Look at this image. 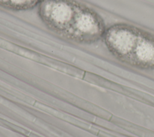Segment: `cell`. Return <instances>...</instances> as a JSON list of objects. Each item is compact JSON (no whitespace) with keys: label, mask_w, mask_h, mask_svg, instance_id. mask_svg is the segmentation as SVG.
Here are the masks:
<instances>
[{"label":"cell","mask_w":154,"mask_h":137,"mask_svg":"<svg viewBox=\"0 0 154 137\" xmlns=\"http://www.w3.org/2000/svg\"><path fill=\"white\" fill-rule=\"evenodd\" d=\"M6 0H0V6L5 8Z\"/></svg>","instance_id":"5"},{"label":"cell","mask_w":154,"mask_h":137,"mask_svg":"<svg viewBox=\"0 0 154 137\" xmlns=\"http://www.w3.org/2000/svg\"><path fill=\"white\" fill-rule=\"evenodd\" d=\"M143 31L125 23L106 28L103 38L108 50L119 60L131 65L140 44Z\"/></svg>","instance_id":"2"},{"label":"cell","mask_w":154,"mask_h":137,"mask_svg":"<svg viewBox=\"0 0 154 137\" xmlns=\"http://www.w3.org/2000/svg\"><path fill=\"white\" fill-rule=\"evenodd\" d=\"M81 5L75 0H41L37 11L46 27L66 37Z\"/></svg>","instance_id":"1"},{"label":"cell","mask_w":154,"mask_h":137,"mask_svg":"<svg viewBox=\"0 0 154 137\" xmlns=\"http://www.w3.org/2000/svg\"><path fill=\"white\" fill-rule=\"evenodd\" d=\"M105 30L100 15L81 4L66 37L78 43H91L103 38Z\"/></svg>","instance_id":"3"},{"label":"cell","mask_w":154,"mask_h":137,"mask_svg":"<svg viewBox=\"0 0 154 137\" xmlns=\"http://www.w3.org/2000/svg\"><path fill=\"white\" fill-rule=\"evenodd\" d=\"M41 0H6L5 8L15 11H25L38 6Z\"/></svg>","instance_id":"4"}]
</instances>
